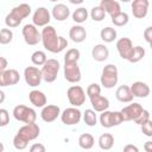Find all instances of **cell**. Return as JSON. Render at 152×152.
Segmentation results:
<instances>
[{
	"instance_id": "1",
	"label": "cell",
	"mask_w": 152,
	"mask_h": 152,
	"mask_svg": "<svg viewBox=\"0 0 152 152\" xmlns=\"http://www.w3.org/2000/svg\"><path fill=\"white\" fill-rule=\"evenodd\" d=\"M40 37H42L40 42L43 43V46L49 52L58 53L68 46V40L64 37L58 36L56 32V28L51 25H48L42 30Z\"/></svg>"
},
{
	"instance_id": "2",
	"label": "cell",
	"mask_w": 152,
	"mask_h": 152,
	"mask_svg": "<svg viewBox=\"0 0 152 152\" xmlns=\"http://www.w3.org/2000/svg\"><path fill=\"white\" fill-rule=\"evenodd\" d=\"M61 69V64L57 59L50 58L45 62V64L42 66L40 72H42V80H44L48 83H52L56 81L58 71Z\"/></svg>"
},
{
	"instance_id": "3",
	"label": "cell",
	"mask_w": 152,
	"mask_h": 152,
	"mask_svg": "<svg viewBox=\"0 0 152 152\" xmlns=\"http://www.w3.org/2000/svg\"><path fill=\"white\" fill-rule=\"evenodd\" d=\"M13 116H14L15 120L21 121L25 125H27V124L36 122L37 113L31 107H27V106H24V104H18L13 109Z\"/></svg>"
},
{
	"instance_id": "4",
	"label": "cell",
	"mask_w": 152,
	"mask_h": 152,
	"mask_svg": "<svg viewBox=\"0 0 152 152\" xmlns=\"http://www.w3.org/2000/svg\"><path fill=\"white\" fill-rule=\"evenodd\" d=\"M101 86H103L107 89L113 88L114 86H116L119 76H118V68L114 64H107L104 65V68L102 69V74H101Z\"/></svg>"
},
{
	"instance_id": "5",
	"label": "cell",
	"mask_w": 152,
	"mask_h": 152,
	"mask_svg": "<svg viewBox=\"0 0 152 152\" xmlns=\"http://www.w3.org/2000/svg\"><path fill=\"white\" fill-rule=\"evenodd\" d=\"M122 122H124V120H122V115H121L120 112L104 110L100 115V124L104 128H110V127L118 126V125H120Z\"/></svg>"
},
{
	"instance_id": "6",
	"label": "cell",
	"mask_w": 152,
	"mask_h": 152,
	"mask_svg": "<svg viewBox=\"0 0 152 152\" xmlns=\"http://www.w3.org/2000/svg\"><path fill=\"white\" fill-rule=\"evenodd\" d=\"M66 96L72 107H80L86 102V93L80 86H71L66 91Z\"/></svg>"
},
{
	"instance_id": "7",
	"label": "cell",
	"mask_w": 152,
	"mask_h": 152,
	"mask_svg": "<svg viewBox=\"0 0 152 152\" xmlns=\"http://www.w3.org/2000/svg\"><path fill=\"white\" fill-rule=\"evenodd\" d=\"M40 134V128L39 126L33 122V124H27V125H24L23 127L19 128L17 135L20 137L23 140H25L26 142L31 141V140H34L39 137Z\"/></svg>"
},
{
	"instance_id": "8",
	"label": "cell",
	"mask_w": 152,
	"mask_h": 152,
	"mask_svg": "<svg viewBox=\"0 0 152 152\" xmlns=\"http://www.w3.org/2000/svg\"><path fill=\"white\" fill-rule=\"evenodd\" d=\"M21 33H23V37H24L25 43L28 44V45H37L42 40L40 32L38 31V28L33 24H26V25H24Z\"/></svg>"
},
{
	"instance_id": "9",
	"label": "cell",
	"mask_w": 152,
	"mask_h": 152,
	"mask_svg": "<svg viewBox=\"0 0 152 152\" xmlns=\"http://www.w3.org/2000/svg\"><path fill=\"white\" fill-rule=\"evenodd\" d=\"M81 118H82V113L76 107L65 108L63 113H61V120L66 126H72V125L78 124L81 121Z\"/></svg>"
},
{
	"instance_id": "10",
	"label": "cell",
	"mask_w": 152,
	"mask_h": 152,
	"mask_svg": "<svg viewBox=\"0 0 152 152\" xmlns=\"http://www.w3.org/2000/svg\"><path fill=\"white\" fill-rule=\"evenodd\" d=\"M64 78L70 83H77L81 81V70L77 62L64 63Z\"/></svg>"
},
{
	"instance_id": "11",
	"label": "cell",
	"mask_w": 152,
	"mask_h": 152,
	"mask_svg": "<svg viewBox=\"0 0 152 152\" xmlns=\"http://www.w3.org/2000/svg\"><path fill=\"white\" fill-rule=\"evenodd\" d=\"M24 78H25V82L32 88L40 86V82H42L40 69H38L37 66H26L24 70Z\"/></svg>"
},
{
	"instance_id": "12",
	"label": "cell",
	"mask_w": 152,
	"mask_h": 152,
	"mask_svg": "<svg viewBox=\"0 0 152 152\" xmlns=\"http://www.w3.org/2000/svg\"><path fill=\"white\" fill-rule=\"evenodd\" d=\"M51 20V14L49 12L48 8L45 7H38L34 13H33V17H32V21H33V25L36 27H45L49 25Z\"/></svg>"
},
{
	"instance_id": "13",
	"label": "cell",
	"mask_w": 152,
	"mask_h": 152,
	"mask_svg": "<svg viewBox=\"0 0 152 152\" xmlns=\"http://www.w3.org/2000/svg\"><path fill=\"white\" fill-rule=\"evenodd\" d=\"M142 106L140 104V103H138V102H133V103H131V104H128V106H126V107H124L121 110H120V113H121V115H122V120L124 121H134L138 116H139V114L142 112Z\"/></svg>"
},
{
	"instance_id": "14",
	"label": "cell",
	"mask_w": 152,
	"mask_h": 152,
	"mask_svg": "<svg viewBox=\"0 0 152 152\" xmlns=\"http://www.w3.org/2000/svg\"><path fill=\"white\" fill-rule=\"evenodd\" d=\"M20 75L15 69H6L0 71V87L14 86L19 82Z\"/></svg>"
},
{
	"instance_id": "15",
	"label": "cell",
	"mask_w": 152,
	"mask_h": 152,
	"mask_svg": "<svg viewBox=\"0 0 152 152\" xmlns=\"http://www.w3.org/2000/svg\"><path fill=\"white\" fill-rule=\"evenodd\" d=\"M116 50L120 55V57L122 59H128L131 53H132V50H133V43L129 38L127 37H122L120 38L118 42H116Z\"/></svg>"
},
{
	"instance_id": "16",
	"label": "cell",
	"mask_w": 152,
	"mask_h": 152,
	"mask_svg": "<svg viewBox=\"0 0 152 152\" xmlns=\"http://www.w3.org/2000/svg\"><path fill=\"white\" fill-rule=\"evenodd\" d=\"M61 115V108L56 104H46L40 112V118L45 122H52Z\"/></svg>"
},
{
	"instance_id": "17",
	"label": "cell",
	"mask_w": 152,
	"mask_h": 152,
	"mask_svg": "<svg viewBox=\"0 0 152 152\" xmlns=\"http://www.w3.org/2000/svg\"><path fill=\"white\" fill-rule=\"evenodd\" d=\"M148 11V1L147 0H134L132 2V13L135 18L142 19L146 17Z\"/></svg>"
},
{
	"instance_id": "18",
	"label": "cell",
	"mask_w": 152,
	"mask_h": 152,
	"mask_svg": "<svg viewBox=\"0 0 152 152\" xmlns=\"http://www.w3.org/2000/svg\"><path fill=\"white\" fill-rule=\"evenodd\" d=\"M131 93L133 95V97H140V99H145L150 95V87L141 81H137L134 82L131 87Z\"/></svg>"
},
{
	"instance_id": "19",
	"label": "cell",
	"mask_w": 152,
	"mask_h": 152,
	"mask_svg": "<svg viewBox=\"0 0 152 152\" xmlns=\"http://www.w3.org/2000/svg\"><path fill=\"white\" fill-rule=\"evenodd\" d=\"M51 14L52 17L57 20V21H64L69 18L70 15V10L66 5L64 4H56L53 7H52V11H51Z\"/></svg>"
},
{
	"instance_id": "20",
	"label": "cell",
	"mask_w": 152,
	"mask_h": 152,
	"mask_svg": "<svg viewBox=\"0 0 152 152\" xmlns=\"http://www.w3.org/2000/svg\"><path fill=\"white\" fill-rule=\"evenodd\" d=\"M69 38L74 43H82L87 38V31L81 25H74L69 31Z\"/></svg>"
},
{
	"instance_id": "21",
	"label": "cell",
	"mask_w": 152,
	"mask_h": 152,
	"mask_svg": "<svg viewBox=\"0 0 152 152\" xmlns=\"http://www.w3.org/2000/svg\"><path fill=\"white\" fill-rule=\"evenodd\" d=\"M91 56L96 62H104L109 57V50L104 44H96L91 49Z\"/></svg>"
},
{
	"instance_id": "22",
	"label": "cell",
	"mask_w": 152,
	"mask_h": 152,
	"mask_svg": "<svg viewBox=\"0 0 152 152\" xmlns=\"http://www.w3.org/2000/svg\"><path fill=\"white\" fill-rule=\"evenodd\" d=\"M90 103H91V107H93V110L94 112H99V113H102L104 110H107L109 108V100L104 96H95V97H91L90 99Z\"/></svg>"
},
{
	"instance_id": "23",
	"label": "cell",
	"mask_w": 152,
	"mask_h": 152,
	"mask_svg": "<svg viewBox=\"0 0 152 152\" xmlns=\"http://www.w3.org/2000/svg\"><path fill=\"white\" fill-rule=\"evenodd\" d=\"M106 13H108L110 17L118 14L119 12H121V7L120 4L115 0H102L99 5Z\"/></svg>"
},
{
	"instance_id": "24",
	"label": "cell",
	"mask_w": 152,
	"mask_h": 152,
	"mask_svg": "<svg viewBox=\"0 0 152 152\" xmlns=\"http://www.w3.org/2000/svg\"><path fill=\"white\" fill-rule=\"evenodd\" d=\"M28 100L34 107H38V108H43L46 104V96L40 90H36V89L31 90L28 93Z\"/></svg>"
},
{
	"instance_id": "25",
	"label": "cell",
	"mask_w": 152,
	"mask_h": 152,
	"mask_svg": "<svg viewBox=\"0 0 152 152\" xmlns=\"http://www.w3.org/2000/svg\"><path fill=\"white\" fill-rule=\"evenodd\" d=\"M115 96H116V99L120 102H124V103H127V102H132L133 101V95L131 93V89L126 84H122V86H120L116 89Z\"/></svg>"
},
{
	"instance_id": "26",
	"label": "cell",
	"mask_w": 152,
	"mask_h": 152,
	"mask_svg": "<svg viewBox=\"0 0 152 152\" xmlns=\"http://www.w3.org/2000/svg\"><path fill=\"white\" fill-rule=\"evenodd\" d=\"M114 145V137L110 134V133H103L100 135L99 138V146L101 150H104V151H108L113 147Z\"/></svg>"
},
{
	"instance_id": "27",
	"label": "cell",
	"mask_w": 152,
	"mask_h": 152,
	"mask_svg": "<svg viewBox=\"0 0 152 152\" xmlns=\"http://www.w3.org/2000/svg\"><path fill=\"white\" fill-rule=\"evenodd\" d=\"M94 142H95L94 137L89 133H83L78 138V145L83 150H90L94 146Z\"/></svg>"
},
{
	"instance_id": "28",
	"label": "cell",
	"mask_w": 152,
	"mask_h": 152,
	"mask_svg": "<svg viewBox=\"0 0 152 152\" xmlns=\"http://www.w3.org/2000/svg\"><path fill=\"white\" fill-rule=\"evenodd\" d=\"M100 37L104 43H112L116 39V31L113 27H103L100 32Z\"/></svg>"
},
{
	"instance_id": "29",
	"label": "cell",
	"mask_w": 152,
	"mask_h": 152,
	"mask_svg": "<svg viewBox=\"0 0 152 152\" xmlns=\"http://www.w3.org/2000/svg\"><path fill=\"white\" fill-rule=\"evenodd\" d=\"M144 56H145V49L140 45H137V46H133L132 53L127 61L129 63H138L139 61H141L144 58Z\"/></svg>"
},
{
	"instance_id": "30",
	"label": "cell",
	"mask_w": 152,
	"mask_h": 152,
	"mask_svg": "<svg viewBox=\"0 0 152 152\" xmlns=\"http://www.w3.org/2000/svg\"><path fill=\"white\" fill-rule=\"evenodd\" d=\"M88 15H89L88 10H86L84 7H78L72 13V20L77 24H82L88 19Z\"/></svg>"
},
{
	"instance_id": "31",
	"label": "cell",
	"mask_w": 152,
	"mask_h": 152,
	"mask_svg": "<svg viewBox=\"0 0 152 152\" xmlns=\"http://www.w3.org/2000/svg\"><path fill=\"white\" fill-rule=\"evenodd\" d=\"M12 12H14L19 18L24 19L31 14V6L28 4H20L12 8Z\"/></svg>"
},
{
	"instance_id": "32",
	"label": "cell",
	"mask_w": 152,
	"mask_h": 152,
	"mask_svg": "<svg viewBox=\"0 0 152 152\" xmlns=\"http://www.w3.org/2000/svg\"><path fill=\"white\" fill-rule=\"evenodd\" d=\"M21 21H23V19L19 18V17H18L14 12H12V11H11V12L6 15V18H5V24H6L7 28H8V27L12 28V27H17V26H19Z\"/></svg>"
},
{
	"instance_id": "33",
	"label": "cell",
	"mask_w": 152,
	"mask_h": 152,
	"mask_svg": "<svg viewBox=\"0 0 152 152\" xmlns=\"http://www.w3.org/2000/svg\"><path fill=\"white\" fill-rule=\"evenodd\" d=\"M46 61H48V58H46V55H45L44 51L37 50V51H34V52L31 55V62H32L34 65L43 66Z\"/></svg>"
},
{
	"instance_id": "34",
	"label": "cell",
	"mask_w": 152,
	"mask_h": 152,
	"mask_svg": "<svg viewBox=\"0 0 152 152\" xmlns=\"http://www.w3.org/2000/svg\"><path fill=\"white\" fill-rule=\"evenodd\" d=\"M112 18V23L115 25V26H125L127 23H128V14L126 12H119L118 14L110 17Z\"/></svg>"
},
{
	"instance_id": "35",
	"label": "cell",
	"mask_w": 152,
	"mask_h": 152,
	"mask_svg": "<svg viewBox=\"0 0 152 152\" xmlns=\"http://www.w3.org/2000/svg\"><path fill=\"white\" fill-rule=\"evenodd\" d=\"M83 120H84V124L87 126H95L96 122H97V118H96V114L93 109H86L84 113H83Z\"/></svg>"
},
{
	"instance_id": "36",
	"label": "cell",
	"mask_w": 152,
	"mask_h": 152,
	"mask_svg": "<svg viewBox=\"0 0 152 152\" xmlns=\"http://www.w3.org/2000/svg\"><path fill=\"white\" fill-rule=\"evenodd\" d=\"M80 50L78 49H69L64 55V63H71V62H78L80 59Z\"/></svg>"
},
{
	"instance_id": "37",
	"label": "cell",
	"mask_w": 152,
	"mask_h": 152,
	"mask_svg": "<svg viewBox=\"0 0 152 152\" xmlns=\"http://www.w3.org/2000/svg\"><path fill=\"white\" fill-rule=\"evenodd\" d=\"M90 17L94 21H102L106 17V12L100 6H95L90 11Z\"/></svg>"
},
{
	"instance_id": "38",
	"label": "cell",
	"mask_w": 152,
	"mask_h": 152,
	"mask_svg": "<svg viewBox=\"0 0 152 152\" xmlns=\"http://www.w3.org/2000/svg\"><path fill=\"white\" fill-rule=\"evenodd\" d=\"M13 39V32L10 28H1L0 30V44L6 45L10 44Z\"/></svg>"
},
{
	"instance_id": "39",
	"label": "cell",
	"mask_w": 152,
	"mask_h": 152,
	"mask_svg": "<svg viewBox=\"0 0 152 152\" xmlns=\"http://www.w3.org/2000/svg\"><path fill=\"white\" fill-rule=\"evenodd\" d=\"M86 93H87V95H88L89 99L95 97V96H99V95H101V87L97 83H91V84L88 86Z\"/></svg>"
},
{
	"instance_id": "40",
	"label": "cell",
	"mask_w": 152,
	"mask_h": 152,
	"mask_svg": "<svg viewBox=\"0 0 152 152\" xmlns=\"http://www.w3.org/2000/svg\"><path fill=\"white\" fill-rule=\"evenodd\" d=\"M148 120H151L150 119V112L148 110H146V109H142V112L139 114V116L134 120V122L135 124H138V125H144L146 121H148Z\"/></svg>"
},
{
	"instance_id": "41",
	"label": "cell",
	"mask_w": 152,
	"mask_h": 152,
	"mask_svg": "<svg viewBox=\"0 0 152 152\" xmlns=\"http://www.w3.org/2000/svg\"><path fill=\"white\" fill-rule=\"evenodd\" d=\"M27 144L28 142H26L25 140H23L20 137H18L17 134L14 135V138H13V146L17 148V150H25L26 147H27Z\"/></svg>"
},
{
	"instance_id": "42",
	"label": "cell",
	"mask_w": 152,
	"mask_h": 152,
	"mask_svg": "<svg viewBox=\"0 0 152 152\" xmlns=\"http://www.w3.org/2000/svg\"><path fill=\"white\" fill-rule=\"evenodd\" d=\"M10 122V114L5 108H0V127H5Z\"/></svg>"
},
{
	"instance_id": "43",
	"label": "cell",
	"mask_w": 152,
	"mask_h": 152,
	"mask_svg": "<svg viewBox=\"0 0 152 152\" xmlns=\"http://www.w3.org/2000/svg\"><path fill=\"white\" fill-rule=\"evenodd\" d=\"M141 132L146 137H152V122H151V120H148L144 125H141Z\"/></svg>"
},
{
	"instance_id": "44",
	"label": "cell",
	"mask_w": 152,
	"mask_h": 152,
	"mask_svg": "<svg viewBox=\"0 0 152 152\" xmlns=\"http://www.w3.org/2000/svg\"><path fill=\"white\" fill-rule=\"evenodd\" d=\"M28 152H46V150H45V146L43 144L36 142V144H33L30 147V151Z\"/></svg>"
},
{
	"instance_id": "45",
	"label": "cell",
	"mask_w": 152,
	"mask_h": 152,
	"mask_svg": "<svg viewBox=\"0 0 152 152\" xmlns=\"http://www.w3.org/2000/svg\"><path fill=\"white\" fill-rule=\"evenodd\" d=\"M144 38L148 44H151V40H152V27L151 26L146 27V30L144 31Z\"/></svg>"
},
{
	"instance_id": "46",
	"label": "cell",
	"mask_w": 152,
	"mask_h": 152,
	"mask_svg": "<svg viewBox=\"0 0 152 152\" xmlns=\"http://www.w3.org/2000/svg\"><path fill=\"white\" fill-rule=\"evenodd\" d=\"M124 152H139V148L133 144H128L124 147Z\"/></svg>"
},
{
	"instance_id": "47",
	"label": "cell",
	"mask_w": 152,
	"mask_h": 152,
	"mask_svg": "<svg viewBox=\"0 0 152 152\" xmlns=\"http://www.w3.org/2000/svg\"><path fill=\"white\" fill-rule=\"evenodd\" d=\"M7 65H8V62L5 57H1L0 56V71H4L7 69Z\"/></svg>"
},
{
	"instance_id": "48",
	"label": "cell",
	"mask_w": 152,
	"mask_h": 152,
	"mask_svg": "<svg viewBox=\"0 0 152 152\" xmlns=\"http://www.w3.org/2000/svg\"><path fill=\"white\" fill-rule=\"evenodd\" d=\"M144 150H145L146 152H152V141H151V140H147V141L145 142Z\"/></svg>"
},
{
	"instance_id": "49",
	"label": "cell",
	"mask_w": 152,
	"mask_h": 152,
	"mask_svg": "<svg viewBox=\"0 0 152 152\" xmlns=\"http://www.w3.org/2000/svg\"><path fill=\"white\" fill-rule=\"evenodd\" d=\"M5 101V93L2 90H0V103H2Z\"/></svg>"
},
{
	"instance_id": "50",
	"label": "cell",
	"mask_w": 152,
	"mask_h": 152,
	"mask_svg": "<svg viewBox=\"0 0 152 152\" xmlns=\"http://www.w3.org/2000/svg\"><path fill=\"white\" fill-rule=\"evenodd\" d=\"M4 148H5V147H4V144L0 142V152H4Z\"/></svg>"
}]
</instances>
